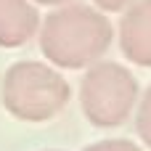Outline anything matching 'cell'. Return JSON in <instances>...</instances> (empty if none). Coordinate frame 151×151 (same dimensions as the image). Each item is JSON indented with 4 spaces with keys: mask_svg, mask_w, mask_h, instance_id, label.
Instances as JSON below:
<instances>
[{
    "mask_svg": "<svg viewBox=\"0 0 151 151\" xmlns=\"http://www.w3.org/2000/svg\"><path fill=\"white\" fill-rule=\"evenodd\" d=\"M69 98L72 88L64 74L40 61L13 64L0 85L5 111L21 122H48L66 109Z\"/></svg>",
    "mask_w": 151,
    "mask_h": 151,
    "instance_id": "7a4b0ae2",
    "label": "cell"
},
{
    "mask_svg": "<svg viewBox=\"0 0 151 151\" xmlns=\"http://www.w3.org/2000/svg\"><path fill=\"white\" fill-rule=\"evenodd\" d=\"M40 29V16L29 0H0V48H19Z\"/></svg>",
    "mask_w": 151,
    "mask_h": 151,
    "instance_id": "5b68a950",
    "label": "cell"
},
{
    "mask_svg": "<svg viewBox=\"0 0 151 151\" xmlns=\"http://www.w3.org/2000/svg\"><path fill=\"white\" fill-rule=\"evenodd\" d=\"M141 88L130 69L114 61H96L82 74L80 104L82 114L96 127H119L125 125L138 104Z\"/></svg>",
    "mask_w": 151,
    "mask_h": 151,
    "instance_id": "3957f363",
    "label": "cell"
},
{
    "mask_svg": "<svg viewBox=\"0 0 151 151\" xmlns=\"http://www.w3.org/2000/svg\"><path fill=\"white\" fill-rule=\"evenodd\" d=\"M114 42V29L104 13L88 5H64L40 27V50L58 69H85Z\"/></svg>",
    "mask_w": 151,
    "mask_h": 151,
    "instance_id": "6da1fadb",
    "label": "cell"
},
{
    "mask_svg": "<svg viewBox=\"0 0 151 151\" xmlns=\"http://www.w3.org/2000/svg\"><path fill=\"white\" fill-rule=\"evenodd\" d=\"M82 151H141V146H135L133 141H125V138H109V141L90 143Z\"/></svg>",
    "mask_w": 151,
    "mask_h": 151,
    "instance_id": "52a82bcc",
    "label": "cell"
},
{
    "mask_svg": "<svg viewBox=\"0 0 151 151\" xmlns=\"http://www.w3.org/2000/svg\"><path fill=\"white\" fill-rule=\"evenodd\" d=\"M135 0H96V5H101L104 11H125L127 5H133Z\"/></svg>",
    "mask_w": 151,
    "mask_h": 151,
    "instance_id": "ba28073f",
    "label": "cell"
},
{
    "mask_svg": "<svg viewBox=\"0 0 151 151\" xmlns=\"http://www.w3.org/2000/svg\"><path fill=\"white\" fill-rule=\"evenodd\" d=\"M37 3H42V5H64L69 0H37Z\"/></svg>",
    "mask_w": 151,
    "mask_h": 151,
    "instance_id": "9c48e42d",
    "label": "cell"
},
{
    "mask_svg": "<svg viewBox=\"0 0 151 151\" xmlns=\"http://www.w3.org/2000/svg\"><path fill=\"white\" fill-rule=\"evenodd\" d=\"M119 48L127 61L151 69V0H135L119 24Z\"/></svg>",
    "mask_w": 151,
    "mask_h": 151,
    "instance_id": "277c9868",
    "label": "cell"
},
{
    "mask_svg": "<svg viewBox=\"0 0 151 151\" xmlns=\"http://www.w3.org/2000/svg\"><path fill=\"white\" fill-rule=\"evenodd\" d=\"M135 130L141 135V141L151 149V88L138 96V104H135Z\"/></svg>",
    "mask_w": 151,
    "mask_h": 151,
    "instance_id": "8992f818",
    "label": "cell"
}]
</instances>
